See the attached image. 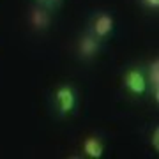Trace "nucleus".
I'll return each instance as SVG.
<instances>
[{"label":"nucleus","instance_id":"obj_1","mask_svg":"<svg viewBox=\"0 0 159 159\" xmlns=\"http://www.w3.org/2000/svg\"><path fill=\"white\" fill-rule=\"evenodd\" d=\"M80 104L78 89L71 81H62L51 90V110L60 119H69L76 113Z\"/></svg>","mask_w":159,"mask_h":159},{"label":"nucleus","instance_id":"obj_2","mask_svg":"<svg viewBox=\"0 0 159 159\" xmlns=\"http://www.w3.org/2000/svg\"><path fill=\"white\" fill-rule=\"evenodd\" d=\"M122 90L127 94V97L143 101L148 96V83L147 74H145V66L142 64H131L122 73Z\"/></svg>","mask_w":159,"mask_h":159},{"label":"nucleus","instance_id":"obj_3","mask_svg":"<svg viewBox=\"0 0 159 159\" xmlns=\"http://www.w3.org/2000/svg\"><path fill=\"white\" fill-rule=\"evenodd\" d=\"M87 30L92 35H96L101 43H106L108 39H111V35L115 32V16L110 11H104V9L94 11L92 16L89 18Z\"/></svg>","mask_w":159,"mask_h":159},{"label":"nucleus","instance_id":"obj_4","mask_svg":"<svg viewBox=\"0 0 159 159\" xmlns=\"http://www.w3.org/2000/svg\"><path fill=\"white\" fill-rule=\"evenodd\" d=\"M101 48H102V43L96 35H92L89 30L81 32L76 37V43H74V53L83 62H92L101 53Z\"/></svg>","mask_w":159,"mask_h":159},{"label":"nucleus","instance_id":"obj_5","mask_svg":"<svg viewBox=\"0 0 159 159\" xmlns=\"http://www.w3.org/2000/svg\"><path fill=\"white\" fill-rule=\"evenodd\" d=\"M27 20H29V27L34 32L44 34L53 25V11L41 4L32 2V6L29 7V12H27Z\"/></svg>","mask_w":159,"mask_h":159},{"label":"nucleus","instance_id":"obj_6","mask_svg":"<svg viewBox=\"0 0 159 159\" xmlns=\"http://www.w3.org/2000/svg\"><path fill=\"white\" fill-rule=\"evenodd\" d=\"M80 150H81V156L89 159H101L104 156V142H102L101 136L97 134H87V136L81 138V145H80Z\"/></svg>","mask_w":159,"mask_h":159},{"label":"nucleus","instance_id":"obj_7","mask_svg":"<svg viewBox=\"0 0 159 159\" xmlns=\"http://www.w3.org/2000/svg\"><path fill=\"white\" fill-rule=\"evenodd\" d=\"M145 74H147V83H148V96L154 99V102H159V60L154 57L148 60L145 66Z\"/></svg>","mask_w":159,"mask_h":159},{"label":"nucleus","instance_id":"obj_8","mask_svg":"<svg viewBox=\"0 0 159 159\" xmlns=\"http://www.w3.org/2000/svg\"><path fill=\"white\" fill-rule=\"evenodd\" d=\"M148 145L154 150V154L159 152V125L154 124V127H150V133H148Z\"/></svg>","mask_w":159,"mask_h":159},{"label":"nucleus","instance_id":"obj_9","mask_svg":"<svg viewBox=\"0 0 159 159\" xmlns=\"http://www.w3.org/2000/svg\"><path fill=\"white\" fill-rule=\"evenodd\" d=\"M32 2L41 4V6H44V7H48V9H51V11H57L58 7L64 4V0H32Z\"/></svg>","mask_w":159,"mask_h":159},{"label":"nucleus","instance_id":"obj_10","mask_svg":"<svg viewBox=\"0 0 159 159\" xmlns=\"http://www.w3.org/2000/svg\"><path fill=\"white\" fill-rule=\"evenodd\" d=\"M140 4H142L147 11H152V12H156L159 9V0H140Z\"/></svg>","mask_w":159,"mask_h":159}]
</instances>
